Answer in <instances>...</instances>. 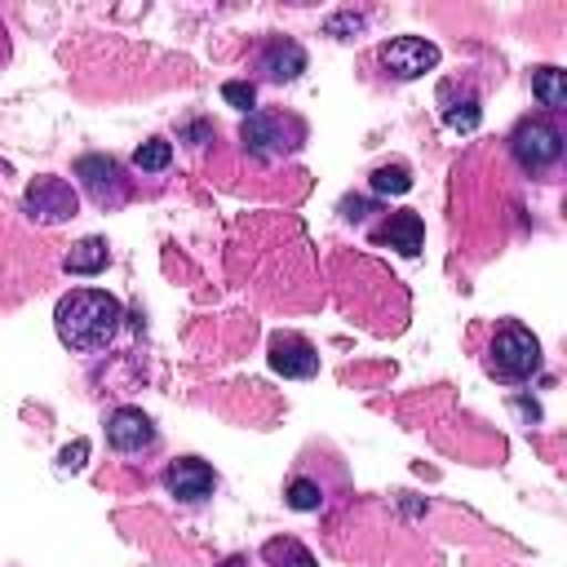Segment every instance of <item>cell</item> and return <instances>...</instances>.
<instances>
[{
	"instance_id": "6da1fadb",
	"label": "cell",
	"mask_w": 567,
	"mask_h": 567,
	"mask_svg": "<svg viewBox=\"0 0 567 567\" xmlns=\"http://www.w3.org/2000/svg\"><path fill=\"white\" fill-rule=\"evenodd\" d=\"M120 319H124V306L102 292V288H75L58 301L53 310V328H58V341L75 354H97L115 341L120 332Z\"/></svg>"
},
{
	"instance_id": "7a4b0ae2",
	"label": "cell",
	"mask_w": 567,
	"mask_h": 567,
	"mask_svg": "<svg viewBox=\"0 0 567 567\" xmlns=\"http://www.w3.org/2000/svg\"><path fill=\"white\" fill-rule=\"evenodd\" d=\"M301 137H306V124L288 111H248V120L239 124V142L252 159H279L297 151Z\"/></svg>"
},
{
	"instance_id": "3957f363",
	"label": "cell",
	"mask_w": 567,
	"mask_h": 567,
	"mask_svg": "<svg viewBox=\"0 0 567 567\" xmlns=\"http://www.w3.org/2000/svg\"><path fill=\"white\" fill-rule=\"evenodd\" d=\"M487 372L496 381H527L540 372V341L523 323H501L487 346Z\"/></svg>"
},
{
	"instance_id": "277c9868",
	"label": "cell",
	"mask_w": 567,
	"mask_h": 567,
	"mask_svg": "<svg viewBox=\"0 0 567 567\" xmlns=\"http://www.w3.org/2000/svg\"><path fill=\"white\" fill-rule=\"evenodd\" d=\"M509 151L527 173H540L549 164L563 159V128L554 120H518V128L509 133Z\"/></svg>"
},
{
	"instance_id": "5b68a950",
	"label": "cell",
	"mask_w": 567,
	"mask_h": 567,
	"mask_svg": "<svg viewBox=\"0 0 567 567\" xmlns=\"http://www.w3.org/2000/svg\"><path fill=\"white\" fill-rule=\"evenodd\" d=\"M75 177H80V186L89 190V199L97 204V208H120L128 195H133V182L124 177V168L111 159V155H80L75 159Z\"/></svg>"
},
{
	"instance_id": "8992f818",
	"label": "cell",
	"mask_w": 567,
	"mask_h": 567,
	"mask_svg": "<svg viewBox=\"0 0 567 567\" xmlns=\"http://www.w3.org/2000/svg\"><path fill=\"white\" fill-rule=\"evenodd\" d=\"M22 208H27V217L40 221V226H62V221H71V217L80 213V199H75L71 182L44 173V177L27 182V190H22Z\"/></svg>"
},
{
	"instance_id": "52a82bcc",
	"label": "cell",
	"mask_w": 567,
	"mask_h": 567,
	"mask_svg": "<svg viewBox=\"0 0 567 567\" xmlns=\"http://www.w3.org/2000/svg\"><path fill=\"white\" fill-rule=\"evenodd\" d=\"M377 58H381L385 75H394V80H416V75H425V71L439 66V44H430V40H421V35H394V40L381 44Z\"/></svg>"
},
{
	"instance_id": "ba28073f",
	"label": "cell",
	"mask_w": 567,
	"mask_h": 567,
	"mask_svg": "<svg viewBox=\"0 0 567 567\" xmlns=\"http://www.w3.org/2000/svg\"><path fill=\"white\" fill-rule=\"evenodd\" d=\"M164 487H168V496H177L182 505H199L204 496H213L217 474H213V465H204L199 456H177V461L164 470Z\"/></svg>"
},
{
	"instance_id": "9c48e42d",
	"label": "cell",
	"mask_w": 567,
	"mask_h": 567,
	"mask_svg": "<svg viewBox=\"0 0 567 567\" xmlns=\"http://www.w3.org/2000/svg\"><path fill=\"white\" fill-rule=\"evenodd\" d=\"M266 359H270V368L279 377H292V381H306V377L319 372V350L306 337H297V332H275Z\"/></svg>"
},
{
	"instance_id": "30bf717a",
	"label": "cell",
	"mask_w": 567,
	"mask_h": 567,
	"mask_svg": "<svg viewBox=\"0 0 567 567\" xmlns=\"http://www.w3.org/2000/svg\"><path fill=\"white\" fill-rule=\"evenodd\" d=\"M106 443L115 452H146V447H155V425L142 408H115L106 416Z\"/></svg>"
},
{
	"instance_id": "8fae6325",
	"label": "cell",
	"mask_w": 567,
	"mask_h": 567,
	"mask_svg": "<svg viewBox=\"0 0 567 567\" xmlns=\"http://www.w3.org/2000/svg\"><path fill=\"white\" fill-rule=\"evenodd\" d=\"M439 115L452 133H474L478 120H483V106H478V93L470 84H456V80H443L439 84Z\"/></svg>"
},
{
	"instance_id": "7c38bea8",
	"label": "cell",
	"mask_w": 567,
	"mask_h": 567,
	"mask_svg": "<svg viewBox=\"0 0 567 567\" xmlns=\"http://www.w3.org/2000/svg\"><path fill=\"white\" fill-rule=\"evenodd\" d=\"M257 71H261V80H270V84H288V80H297V75L306 71V49H301L297 40L275 35V40L261 44Z\"/></svg>"
},
{
	"instance_id": "4fadbf2b",
	"label": "cell",
	"mask_w": 567,
	"mask_h": 567,
	"mask_svg": "<svg viewBox=\"0 0 567 567\" xmlns=\"http://www.w3.org/2000/svg\"><path fill=\"white\" fill-rule=\"evenodd\" d=\"M372 239H377L381 248H394V252H403V257H416L421 244H425V226H421L416 213H390V221H385L381 230H372Z\"/></svg>"
},
{
	"instance_id": "5bb4252c",
	"label": "cell",
	"mask_w": 567,
	"mask_h": 567,
	"mask_svg": "<svg viewBox=\"0 0 567 567\" xmlns=\"http://www.w3.org/2000/svg\"><path fill=\"white\" fill-rule=\"evenodd\" d=\"M106 239H97V235H89V239H80L66 257H62V270L66 275H97L102 266H106Z\"/></svg>"
},
{
	"instance_id": "9a60e30c",
	"label": "cell",
	"mask_w": 567,
	"mask_h": 567,
	"mask_svg": "<svg viewBox=\"0 0 567 567\" xmlns=\"http://www.w3.org/2000/svg\"><path fill=\"white\" fill-rule=\"evenodd\" d=\"M261 558H266L270 567H319L315 554H310L301 540H292V536H275V540H266V545H261Z\"/></svg>"
},
{
	"instance_id": "2e32d148",
	"label": "cell",
	"mask_w": 567,
	"mask_h": 567,
	"mask_svg": "<svg viewBox=\"0 0 567 567\" xmlns=\"http://www.w3.org/2000/svg\"><path fill=\"white\" fill-rule=\"evenodd\" d=\"M284 501H288V509H297V514H315V509H323V483H315V478H306V474H292L288 487H284Z\"/></svg>"
},
{
	"instance_id": "e0dca14e",
	"label": "cell",
	"mask_w": 567,
	"mask_h": 567,
	"mask_svg": "<svg viewBox=\"0 0 567 567\" xmlns=\"http://www.w3.org/2000/svg\"><path fill=\"white\" fill-rule=\"evenodd\" d=\"M532 93L540 97V106L563 111V106H567V84H563V71H558V66H540V71L532 75Z\"/></svg>"
},
{
	"instance_id": "ac0fdd59",
	"label": "cell",
	"mask_w": 567,
	"mask_h": 567,
	"mask_svg": "<svg viewBox=\"0 0 567 567\" xmlns=\"http://www.w3.org/2000/svg\"><path fill=\"white\" fill-rule=\"evenodd\" d=\"M368 186L377 195H403V190H412V173H408V164H381V168H372Z\"/></svg>"
},
{
	"instance_id": "d6986e66",
	"label": "cell",
	"mask_w": 567,
	"mask_h": 567,
	"mask_svg": "<svg viewBox=\"0 0 567 567\" xmlns=\"http://www.w3.org/2000/svg\"><path fill=\"white\" fill-rule=\"evenodd\" d=\"M133 164H137L142 173H164V168L173 164V146H168L164 137H146V142L133 151Z\"/></svg>"
},
{
	"instance_id": "ffe728a7",
	"label": "cell",
	"mask_w": 567,
	"mask_h": 567,
	"mask_svg": "<svg viewBox=\"0 0 567 567\" xmlns=\"http://www.w3.org/2000/svg\"><path fill=\"white\" fill-rule=\"evenodd\" d=\"M221 97H226L235 111H252V102H257V84H252V80H226V84H221Z\"/></svg>"
},
{
	"instance_id": "44dd1931",
	"label": "cell",
	"mask_w": 567,
	"mask_h": 567,
	"mask_svg": "<svg viewBox=\"0 0 567 567\" xmlns=\"http://www.w3.org/2000/svg\"><path fill=\"white\" fill-rule=\"evenodd\" d=\"M84 456H89V443H84V439H75V443H66V447H62L58 465H62V470H80V465H84Z\"/></svg>"
},
{
	"instance_id": "7402d4cb",
	"label": "cell",
	"mask_w": 567,
	"mask_h": 567,
	"mask_svg": "<svg viewBox=\"0 0 567 567\" xmlns=\"http://www.w3.org/2000/svg\"><path fill=\"white\" fill-rule=\"evenodd\" d=\"M226 567H244V563H239V558H230V563H226Z\"/></svg>"
}]
</instances>
